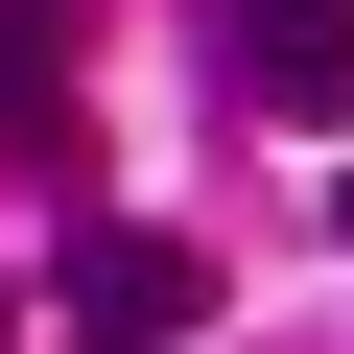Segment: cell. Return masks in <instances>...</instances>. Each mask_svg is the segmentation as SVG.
I'll return each mask as SVG.
<instances>
[{
    "label": "cell",
    "mask_w": 354,
    "mask_h": 354,
    "mask_svg": "<svg viewBox=\"0 0 354 354\" xmlns=\"http://www.w3.org/2000/svg\"><path fill=\"white\" fill-rule=\"evenodd\" d=\"M71 118V0H0V142Z\"/></svg>",
    "instance_id": "cell-3"
},
{
    "label": "cell",
    "mask_w": 354,
    "mask_h": 354,
    "mask_svg": "<svg viewBox=\"0 0 354 354\" xmlns=\"http://www.w3.org/2000/svg\"><path fill=\"white\" fill-rule=\"evenodd\" d=\"M189 330H213V260L165 213H95L71 236V354H189Z\"/></svg>",
    "instance_id": "cell-1"
},
{
    "label": "cell",
    "mask_w": 354,
    "mask_h": 354,
    "mask_svg": "<svg viewBox=\"0 0 354 354\" xmlns=\"http://www.w3.org/2000/svg\"><path fill=\"white\" fill-rule=\"evenodd\" d=\"M236 95H260V118H330V142H354V0H236Z\"/></svg>",
    "instance_id": "cell-2"
}]
</instances>
